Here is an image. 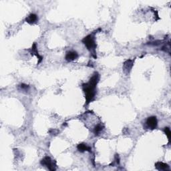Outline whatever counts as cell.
<instances>
[{
    "mask_svg": "<svg viewBox=\"0 0 171 171\" xmlns=\"http://www.w3.org/2000/svg\"><path fill=\"white\" fill-rule=\"evenodd\" d=\"M133 63H134V60H132V59H128L124 63V65H123V70H124V73L126 74H128L129 72H130L131 69L133 66Z\"/></svg>",
    "mask_w": 171,
    "mask_h": 171,
    "instance_id": "5",
    "label": "cell"
},
{
    "mask_svg": "<svg viewBox=\"0 0 171 171\" xmlns=\"http://www.w3.org/2000/svg\"><path fill=\"white\" fill-rule=\"evenodd\" d=\"M103 129H104V126H103L102 124H97L94 128V132L95 135H96H96H98L103 130Z\"/></svg>",
    "mask_w": 171,
    "mask_h": 171,
    "instance_id": "11",
    "label": "cell"
},
{
    "mask_svg": "<svg viewBox=\"0 0 171 171\" xmlns=\"http://www.w3.org/2000/svg\"><path fill=\"white\" fill-rule=\"evenodd\" d=\"M77 149L78 151L81 152H83L85 151H88V152H90L91 151V148L90 146H88V145L85 144H83V143H81V144H79L77 146Z\"/></svg>",
    "mask_w": 171,
    "mask_h": 171,
    "instance_id": "10",
    "label": "cell"
},
{
    "mask_svg": "<svg viewBox=\"0 0 171 171\" xmlns=\"http://www.w3.org/2000/svg\"><path fill=\"white\" fill-rule=\"evenodd\" d=\"M78 57V54L76 51H67L66 53V55H65V59L67 61H71L75 60V59L77 58Z\"/></svg>",
    "mask_w": 171,
    "mask_h": 171,
    "instance_id": "6",
    "label": "cell"
},
{
    "mask_svg": "<svg viewBox=\"0 0 171 171\" xmlns=\"http://www.w3.org/2000/svg\"><path fill=\"white\" fill-rule=\"evenodd\" d=\"M41 164L43 165V166L47 167V168L49 169V170L53 171L56 170L55 168V164L53 162L52 160H51L50 157L49 156H45L43 158L42 160H41Z\"/></svg>",
    "mask_w": 171,
    "mask_h": 171,
    "instance_id": "3",
    "label": "cell"
},
{
    "mask_svg": "<svg viewBox=\"0 0 171 171\" xmlns=\"http://www.w3.org/2000/svg\"><path fill=\"white\" fill-rule=\"evenodd\" d=\"M99 74L98 72H95L92 77L90 79L89 82L86 83H83L82 88L83 92L85 94V98L86 100V105L92 102L96 96V87L97 83L99 81Z\"/></svg>",
    "mask_w": 171,
    "mask_h": 171,
    "instance_id": "1",
    "label": "cell"
},
{
    "mask_svg": "<svg viewBox=\"0 0 171 171\" xmlns=\"http://www.w3.org/2000/svg\"><path fill=\"white\" fill-rule=\"evenodd\" d=\"M155 167L157 170H163V171H166L169 170V166L166 163L162 162H158L155 164Z\"/></svg>",
    "mask_w": 171,
    "mask_h": 171,
    "instance_id": "7",
    "label": "cell"
},
{
    "mask_svg": "<svg viewBox=\"0 0 171 171\" xmlns=\"http://www.w3.org/2000/svg\"><path fill=\"white\" fill-rule=\"evenodd\" d=\"M31 54L32 55H36V56L37 57V58L39 59V61H38V63H37V64H39V63L41 62V61H42V59H43V57L41 56V55H39V53H38V51H37V46H36V43H34L33 44V45H32V47H31Z\"/></svg>",
    "mask_w": 171,
    "mask_h": 171,
    "instance_id": "9",
    "label": "cell"
},
{
    "mask_svg": "<svg viewBox=\"0 0 171 171\" xmlns=\"http://www.w3.org/2000/svg\"><path fill=\"white\" fill-rule=\"evenodd\" d=\"M38 20V17H37V15L34 14V13H31L25 18V21L27 23H29V24H32L36 22Z\"/></svg>",
    "mask_w": 171,
    "mask_h": 171,
    "instance_id": "8",
    "label": "cell"
},
{
    "mask_svg": "<svg viewBox=\"0 0 171 171\" xmlns=\"http://www.w3.org/2000/svg\"><path fill=\"white\" fill-rule=\"evenodd\" d=\"M146 126L148 127L150 130H154L157 127V124H158V121H157V118L156 116H150L148 117L147 118L146 122Z\"/></svg>",
    "mask_w": 171,
    "mask_h": 171,
    "instance_id": "4",
    "label": "cell"
},
{
    "mask_svg": "<svg viewBox=\"0 0 171 171\" xmlns=\"http://www.w3.org/2000/svg\"><path fill=\"white\" fill-rule=\"evenodd\" d=\"M82 42L85 45L87 49L90 51H93L95 53V49L96 47V43L95 41L94 37L92 34H90L85 37L82 39Z\"/></svg>",
    "mask_w": 171,
    "mask_h": 171,
    "instance_id": "2",
    "label": "cell"
},
{
    "mask_svg": "<svg viewBox=\"0 0 171 171\" xmlns=\"http://www.w3.org/2000/svg\"><path fill=\"white\" fill-rule=\"evenodd\" d=\"M29 88V85L24 84V83H21V85H19V90H21V92H27V91H28Z\"/></svg>",
    "mask_w": 171,
    "mask_h": 171,
    "instance_id": "12",
    "label": "cell"
},
{
    "mask_svg": "<svg viewBox=\"0 0 171 171\" xmlns=\"http://www.w3.org/2000/svg\"><path fill=\"white\" fill-rule=\"evenodd\" d=\"M164 131L165 132V134H166V135L167 136V137H168V140H170V128H168V127H166V128H164Z\"/></svg>",
    "mask_w": 171,
    "mask_h": 171,
    "instance_id": "13",
    "label": "cell"
}]
</instances>
